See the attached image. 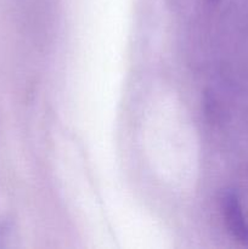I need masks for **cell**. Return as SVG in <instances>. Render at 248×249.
Listing matches in <instances>:
<instances>
[{"label":"cell","mask_w":248,"mask_h":249,"mask_svg":"<svg viewBox=\"0 0 248 249\" xmlns=\"http://www.w3.org/2000/svg\"><path fill=\"white\" fill-rule=\"evenodd\" d=\"M224 213L226 224L235 237L242 242L248 243V224L241 211L238 198L233 192H229L224 197Z\"/></svg>","instance_id":"obj_1"}]
</instances>
